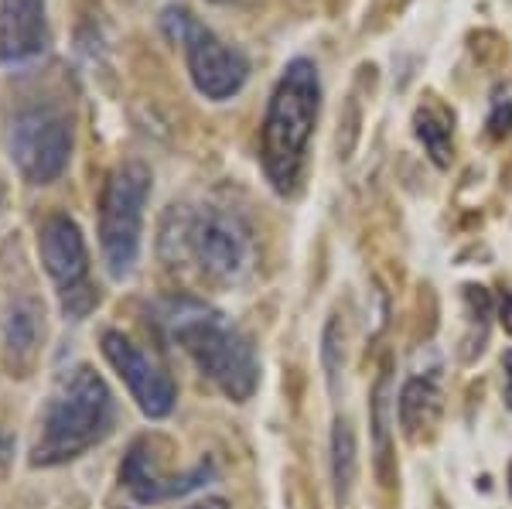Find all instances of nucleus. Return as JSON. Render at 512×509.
Masks as SVG:
<instances>
[{
    "instance_id": "f257e3e1",
    "label": "nucleus",
    "mask_w": 512,
    "mask_h": 509,
    "mask_svg": "<svg viewBox=\"0 0 512 509\" xmlns=\"http://www.w3.org/2000/svg\"><path fill=\"white\" fill-rule=\"evenodd\" d=\"M117 404L93 366H72L55 380L38 421L31 465H65L113 431Z\"/></svg>"
},
{
    "instance_id": "f03ea898",
    "label": "nucleus",
    "mask_w": 512,
    "mask_h": 509,
    "mask_svg": "<svg viewBox=\"0 0 512 509\" xmlns=\"http://www.w3.org/2000/svg\"><path fill=\"white\" fill-rule=\"evenodd\" d=\"M164 322H168L171 339L198 366V373L209 376L229 400L243 404L253 397L256 383H260L253 342L233 322H226V315H219L216 308L202 305V301L178 298L168 301Z\"/></svg>"
},
{
    "instance_id": "7ed1b4c3",
    "label": "nucleus",
    "mask_w": 512,
    "mask_h": 509,
    "mask_svg": "<svg viewBox=\"0 0 512 509\" xmlns=\"http://www.w3.org/2000/svg\"><path fill=\"white\" fill-rule=\"evenodd\" d=\"M318 110H321L318 65L311 59L287 62L284 76L277 79L274 93H270L263 134H260L263 171H267L270 185L280 195L294 192L297 178H301V164L304 154H308L311 134H315Z\"/></svg>"
},
{
    "instance_id": "20e7f679",
    "label": "nucleus",
    "mask_w": 512,
    "mask_h": 509,
    "mask_svg": "<svg viewBox=\"0 0 512 509\" xmlns=\"http://www.w3.org/2000/svg\"><path fill=\"white\" fill-rule=\"evenodd\" d=\"M175 246L171 260H192L209 281L236 284L250 274L253 267V233L236 212L219 209V205H202V209H185L171 205L168 226L161 236V250Z\"/></svg>"
},
{
    "instance_id": "39448f33",
    "label": "nucleus",
    "mask_w": 512,
    "mask_h": 509,
    "mask_svg": "<svg viewBox=\"0 0 512 509\" xmlns=\"http://www.w3.org/2000/svg\"><path fill=\"white\" fill-rule=\"evenodd\" d=\"M151 199V168L140 161H123L110 171L99 199V246L110 274L123 281L134 274L144 233V209Z\"/></svg>"
},
{
    "instance_id": "423d86ee",
    "label": "nucleus",
    "mask_w": 512,
    "mask_h": 509,
    "mask_svg": "<svg viewBox=\"0 0 512 509\" xmlns=\"http://www.w3.org/2000/svg\"><path fill=\"white\" fill-rule=\"evenodd\" d=\"M161 28L175 45H181L195 89L205 100L222 103L246 86V79H250V62H246V55L239 52V48L226 45L216 31L205 28L188 7L171 4L168 11L161 14Z\"/></svg>"
},
{
    "instance_id": "0eeeda50",
    "label": "nucleus",
    "mask_w": 512,
    "mask_h": 509,
    "mask_svg": "<svg viewBox=\"0 0 512 509\" xmlns=\"http://www.w3.org/2000/svg\"><path fill=\"white\" fill-rule=\"evenodd\" d=\"M7 154L28 185H52L72 154V123L59 106H24L7 123Z\"/></svg>"
},
{
    "instance_id": "6e6552de",
    "label": "nucleus",
    "mask_w": 512,
    "mask_h": 509,
    "mask_svg": "<svg viewBox=\"0 0 512 509\" xmlns=\"http://www.w3.org/2000/svg\"><path fill=\"white\" fill-rule=\"evenodd\" d=\"M38 253L45 274L59 291L65 318H86L99 305V291L89 281V250L82 229L69 216H48L38 229Z\"/></svg>"
},
{
    "instance_id": "1a4fd4ad",
    "label": "nucleus",
    "mask_w": 512,
    "mask_h": 509,
    "mask_svg": "<svg viewBox=\"0 0 512 509\" xmlns=\"http://www.w3.org/2000/svg\"><path fill=\"white\" fill-rule=\"evenodd\" d=\"M103 356L117 369V376L127 383L130 397L137 400V407L147 417L158 421V417H168L175 410V383H171V376L134 339L110 328V332H103Z\"/></svg>"
},
{
    "instance_id": "9d476101",
    "label": "nucleus",
    "mask_w": 512,
    "mask_h": 509,
    "mask_svg": "<svg viewBox=\"0 0 512 509\" xmlns=\"http://www.w3.org/2000/svg\"><path fill=\"white\" fill-rule=\"evenodd\" d=\"M209 475H212L209 462L195 465V469H188L185 475H164L151 441H134L120 465L123 489H127L137 503H164V499L188 496V492H195Z\"/></svg>"
},
{
    "instance_id": "9b49d317",
    "label": "nucleus",
    "mask_w": 512,
    "mask_h": 509,
    "mask_svg": "<svg viewBox=\"0 0 512 509\" xmlns=\"http://www.w3.org/2000/svg\"><path fill=\"white\" fill-rule=\"evenodd\" d=\"M45 0H0V65L18 69L45 55Z\"/></svg>"
},
{
    "instance_id": "f8f14e48",
    "label": "nucleus",
    "mask_w": 512,
    "mask_h": 509,
    "mask_svg": "<svg viewBox=\"0 0 512 509\" xmlns=\"http://www.w3.org/2000/svg\"><path fill=\"white\" fill-rule=\"evenodd\" d=\"M0 328H4V359L11 376H28L41 352V339H45V308H41V301L35 294L14 291L4 301Z\"/></svg>"
},
{
    "instance_id": "ddd939ff",
    "label": "nucleus",
    "mask_w": 512,
    "mask_h": 509,
    "mask_svg": "<svg viewBox=\"0 0 512 509\" xmlns=\"http://www.w3.org/2000/svg\"><path fill=\"white\" fill-rule=\"evenodd\" d=\"M369 424H373V438H376V475L383 486H393L396 469H393V455H390V434L396 424V397H393L390 363L379 369L373 400H369Z\"/></svg>"
},
{
    "instance_id": "4468645a",
    "label": "nucleus",
    "mask_w": 512,
    "mask_h": 509,
    "mask_svg": "<svg viewBox=\"0 0 512 509\" xmlns=\"http://www.w3.org/2000/svg\"><path fill=\"white\" fill-rule=\"evenodd\" d=\"M396 414H400V428L407 438H417L424 428H431L441 414V387L431 376H414L403 383L400 400H396Z\"/></svg>"
},
{
    "instance_id": "2eb2a0df",
    "label": "nucleus",
    "mask_w": 512,
    "mask_h": 509,
    "mask_svg": "<svg viewBox=\"0 0 512 509\" xmlns=\"http://www.w3.org/2000/svg\"><path fill=\"white\" fill-rule=\"evenodd\" d=\"M451 123H454V117L444 110L441 103L420 106L417 117H414L420 144L427 147V154H431V161L437 164V168H448L451 164V154H454V127Z\"/></svg>"
},
{
    "instance_id": "dca6fc26",
    "label": "nucleus",
    "mask_w": 512,
    "mask_h": 509,
    "mask_svg": "<svg viewBox=\"0 0 512 509\" xmlns=\"http://www.w3.org/2000/svg\"><path fill=\"white\" fill-rule=\"evenodd\" d=\"M355 475H359V448H355V431L345 417H338L332 428V486L335 503L345 506L352 496Z\"/></svg>"
},
{
    "instance_id": "f3484780",
    "label": "nucleus",
    "mask_w": 512,
    "mask_h": 509,
    "mask_svg": "<svg viewBox=\"0 0 512 509\" xmlns=\"http://www.w3.org/2000/svg\"><path fill=\"white\" fill-rule=\"evenodd\" d=\"M465 305H468V339H465V359H472L475 352L485 349V339H489V318H492V298L485 287L468 284L465 287Z\"/></svg>"
},
{
    "instance_id": "a211bd4d",
    "label": "nucleus",
    "mask_w": 512,
    "mask_h": 509,
    "mask_svg": "<svg viewBox=\"0 0 512 509\" xmlns=\"http://www.w3.org/2000/svg\"><path fill=\"white\" fill-rule=\"evenodd\" d=\"M342 356H345V346H342V332H338V318H332L325 328V346H321V363L328 369V380H335L338 369H342Z\"/></svg>"
},
{
    "instance_id": "6ab92c4d",
    "label": "nucleus",
    "mask_w": 512,
    "mask_h": 509,
    "mask_svg": "<svg viewBox=\"0 0 512 509\" xmlns=\"http://www.w3.org/2000/svg\"><path fill=\"white\" fill-rule=\"evenodd\" d=\"M499 318H502V325H506V332H512V291H506L499 298Z\"/></svg>"
},
{
    "instance_id": "aec40b11",
    "label": "nucleus",
    "mask_w": 512,
    "mask_h": 509,
    "mask_svg": "<svg viewBox=\"0 0 512 509\" xmlns=\"http://www.w3.org/2000/svg\"><path fill=\"white\" fill-rule=\"evenodd\" d=\"M502 376H506V400H509V407H512V349L502 356Z\"/></svg>"
},
{
    "instance_id": "412c9836",
    "label": "nucleus",
    "mask_w": 512,
    "mask_h": 509,
    "mask_svg": "<svg viewBox=\"0 0 512 509\" xmlns=\"http://www.w3.org/2000/svg\"><path fill=\"white\" fill-rule=\"evenodd\" d=\"M11 451H14V441L7 438L4 431H0V472H4V465H7V458H11Z\"/></svg>"
},
{
    "instance_id": "4be33fe9",
    "label": "nucleus",
    "mask_w": 512,
    "mask_h": 509,
    "mask_svg": "<svg viewBox=\"0 0 512 509\" xmlns=\"http://www.w3.org/2000/svg\"><path fill=\"white\" fill-rule=\"evenodd\" d=\"M188 509H226V499L212 496V499H202V503H195V506H188Z\"/></svg>"
},
{
    "instance_id": "5701e85b",
    "label": "nucleus",
    "mask_w": 512,
    "mask_h": 509,
    "mask_svg": "<svg viewBox=\"0 0 512 509\" xmlns=\"http://www.w3.org/2000/svg\"><path fill=\"white\" fill-rule=\"evenodd\" d=\"M212 4H226V0H212Z\"/></svg>"
},
{
    "instance_id": "b1692460",
    "label": "nucleus",
    "mask_w": 512,
    "mask_h": 509,
    "mask_svg": "<svg viewBox=\"0 0 512 509\" xmlns=\"http://www.w3.org/2000/svg\"><path fill=\"white\" fill-rule=\"evenodd\" d=\"M509 479H512V469H509Z\"/></svg>"
}]
</instances>
